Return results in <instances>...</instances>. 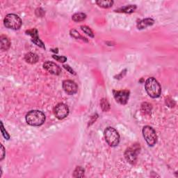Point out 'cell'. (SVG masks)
<instances>
[{"instance_id":"1","label":"cell","mask_w":178,"mask_h":178,"mask_svg":"<svg viewBox=\"0 0 178 178\" xmlns=\"http://www.w3.org/2000/svg\"><path fill=\"white\" fill-rule=\"evenodd\" d=\"M145 89L148 95L152 98H157L161 95V86L154 77H150L146 80L145 84Z\"/></svg>"},{"instance_id":"2","label":"cell","mask_w":178,"mask_h":178,"mask_svg":"<svg viewBox=\"0 0 178 178\" xmlns=\"http://www.w3.org/2000/svg\"><path fill=\"white\" fill-rule=\"evenodd\" d=\"M26 121L31 126H40L45 121V116L39 110H32L26 116Z\"/></svg>"},{"instance_id":"3","label":"cell","mask_w":178,"mask_h":178,"mask_svg":"<svg viewBox=\"0 0 178 178\" xmlns=\"http://www.w3.org/2000/svg\"><path fill=\"white\" fill-rule=\"evenodd\" d=\"M105 138L110 146L116 147L119 144L120 135L114 127H109L105 130Z\"/></svg>"},{"instance_id":"4","label":"cell","mask_w":178,"mask_h":178,"mask_svg":"<svg viewBox=\"0 0 178 178\" xmlns=\"http://www.w3.org/2000/svg\"><path fill=\"white\" fill-rule=\"evenodd\" d=\"M5 27L11 30H18L22 25V20L18 15L10 13L6 15L4 20Z\"/></svg>"},{"instance_id":"5","label":"cell","mask_w":178,"mask_h":178,"mask_svg":"<svg viewBox=\"0 0 178 178\" xmlns=\"http://www.w3.org/2000/svg\"><path fill=\"white\" fill-rule=\"evenodd\" d=\"M143 135L145 141L150 146H153L157 141V136L154 129L150 126H145L143 128Z\"/></svg>"},{"instance_id":"6","label":"cell","mask_w":178,"mask_h":178,"mask_svg":"<svg viewBox=\"0 0 178 178\" xmlns=\"http://www.w3.org/2000/svg\"><path fill=\"white\" fill-rule=\"evenodd\" d=\"M140 145L139 144H134L132 146L128 148L127 150L125 151V157L129 163L132 164H134L137 162L138 154L140 152Z\"/></svg>"},{"instance_id":"7","label":"cell","mask_w":178,"mask_h":178,"mask_svg":"<svg viewBox=\"0 0 178 178\" xmlns=\"http://www.w3.org/2000/svg\"><path fill=\"white\" fill-rule=\"evenodd\" d=\"M54 112L55 116L58 119L62 120L68 116L69 108L68 106L63 104V103H59L54 107Z\"/></svg>"},{"instance_id":"8","label":"cell","mask_w":178,"mask_h":178,"mask_svg":"<svg viewBox=\"0 0 178 178\" xmlns=\"http://www.w3.org/2000/svg\"><path fill=\"white\" fill-rule=\"evenodd\" d=\"M114 96L119 104L126 105L129 97V91L127 90H114Z\"/></svg>"},{"instance_id":"9","label":"cell","mask_w":178,"mask_h":178,"mask_svg":"<svg viewBox=\"0 0 178 178\" xmlns=\"http://www.w3.org/2000/svg\"><path fill=\"white\" fill-rule=\"evenodd\" d=\"M63 89L67 95H72L77 92L78 86L72 80H65L63 82Z\"/></svg>"},{"instance_id":"10","label":"cell","mask_w":178,"mask_h":178,"mask_svg":"<svg viewBox=\"0 0 178 178\" xmlns=\"http://www.w3.org/2000/svg\"><path fill=\"white\" fill-rule=\"evenodd\" d=\"M43 68L54 75H59L61 73V67L51 61H46L43 63Z\"/></svg>"},{"instance_id":"11","label":"cell","mask_w":178,"mask_h":178,"mask_svg":"<svg viewBox=\"0 0 178 178\" xmlns=\"http://www.w3.org/2000/svg\"><path fill=\"white\" fill-rule=\"evenodd\" d=\"M27 34L30 35L32 37V42H33L34 43H35V45H37V46H39L42 48H44L45 49V45L43 44V42H42L40 39H39V37H38V31L35 30V29H33V30H29L27 31Z\"/></svg>"},{"instance_id":"12","label":"cell","mask_w":178,"mask_h":178,"mask_svg":"<svg viewBox=\"0 0 178 178\" xmlns=\"http://www.w3.org/2000/svg\"><path fill=\"white\" fill-rule=\"evenodd\" d=\"M154 23V20L152 18H146L144 20H142L137 24V28L138 30H143V29L147 28L148 27L153 25Z\"/></svg>"},{"instance_id":"13","label":"cell","mask_w":178,"mask_h":178,"mask_svg":"<svg viewBox=\"0 0 178 178\" xmlns=\"http://www.w3.org/2000/svg\"><path fill=\"white\" fill-rule=\"evenodd\" d=\"M24 59L27 63H30V64H34V63L38 62V56L36 54L30 52L25 55Z\"/></svg>"},{"instance_id":"14","label":"cell","mask_w":178,"mask_h":178,"mask_svg":"<svg viewBox=\"0 0 178 178\" xmlns=\"http://www.w3.org/2000/svg\"><path fill=\"white\" fill-rule=\"evenodd\" d=\"M11 46V42L8 38L5 35L1 36V50H8Z\"/></svg>"},{"instance_id":"15","label":"cell","mask_w":178,"mask_h":178,"mask_svg":"<svg viewBox=\"0 0 178 178\" xmlns=\"http://www.w3.org/2000/svg\"><path fill=\"white\" fill-rule=\"evenodd\" d=\"M137 9V6L136 5H129L126 6L123 8H121L116 10V12H121V13H132L135 11Z\"/></svg>"},{"instance_id":"16","label":"cell","mask_w":178,"mask_h":178,"mask_svg":"<svg viewBox=\"0 0 178 178\" xmlns=\"http://www.w3.org/2000/svg\"><path fill=\"white\" fill-rule=\"evenodd\" d=\"M96 4H98L100 7L104 8H109L111 7L114 4V2L111 0H106V1H97Z\"/></svg>"},{"instance_id":"17","label":"cell","mask_w":178,"mask_h":178,"mask_svg":"<svg viewBox=\"0 0 178 178\" xmlns=\"http://www.w3.org/2000/svg\"><path fill=\"white\" fill-rule=\"evenodd\" d=\"M152 106L148 102H144L141 105V112L145 115H149L151 114Z\"/></svg>"},{"instance_id":"18","label":"cell","mask_w":178,"mask_h":178,"mask_svg":"<svg viewBox=\"0 0 178 178\" xmlns=\"http://www.w3.org/2000/svg\"><path fill=\"white\" fill-rule=\"evenodd\" d=\"M86 18V15L83 13H77L74 14L72 17L73 20L74 22H81L85 20Z\"/></svg>"},{"instance_id":"19","label":"cell","mask_w":178,"mask_h":178,"mask_svg":"<svg viewBox=\"0 0 178 178\" xmlns=\"http://www.w3.org/2000/svg\"><path fill=\"white\" fill-rule=\"evenodd\" d=\"M84 176V169L81 166H77L74 170L73 177H82Z\"/></svg>"},{"instance_id":"20","label":"cell","mask_w":178,"mask_h":178,"mask_svg":"<svg viewBox=\"0 0 178 178\" xmlns=\"http://www.w3.org/2000/svg\"><path fill=\"white\" fill-rule=\"evenodd\" d=\"M100 106H101L103 111H108L110 109V105L106 99L103 98L101 100V101H100Z\"/></svg>"},{"instance_id":"21","label":"cell","mask_w":178,"mask_h":178,"mask_svg":"<svg viewBox=\"0 0 178 178\" xmlns=\"http://www.w3.org/2000/svg\"><path fill=\"white\" fill-rule=\"evenodd\" d=\"M70 35H72V36L74 38H76V39H82V40H84L86 42H88V40H86V38H85L84 37L82 36L79 33L78 31H77L76 30H72L70 31Z\"/></svg>"},{"instance_id":"22","label":"cell","mask_w":178,"mask_h":178,"mask_svg":"<svg viewBox=\"0 0 178 178\" xmlns=\"http://www.w3.org/2000/svg\"><path fill=\"white\" fill-rule=\"evenodd\" d=\"M81 30H82L86 34L89 35L90 37L91 38L94 37V34H93L92 30H90L89 27H87V26H81Z\"/></svg>"},{"instance_id":"23","label":"cell","mask_w":178,"mask_h":178,"mask_svg":"<svg viewBox=\"0 0 178 178\" xmlns=\"http://www.w3.org/2000/svg\"><path fill=\"white\" fill-rule=\"evenodd\" d=\"M53 59H55L57 61H59V62L61 63H64L66 62L67 61V58L66 57H63V56H57V55H53L52 56Z\"/></svg>"},{"instance_id":"24","label":"cell","mask_w":178,"mask_h":178,"mask_svg":"<svg viewBox=\"0 0 178 178\" xmlns=\"http://www.w3.org/2000/svg\"><path fill=\"white\" fill-rule=\"evenodd\" d=\"M1 131H2V133L3 136H4V137L6 139H7V140H8V139L10 138V136L8 135L7 132L5 131L4 127V125H3L2 122H1Z\"/></svg>"},{"instance_id":"25","label":"cell","mask_w":178,"mask_h":178,"mask_svg":"<svg viewBox=\"0 0 178 178\" xmlns=\"http://www.w3.org/2000/svg\"><path fill=\"white\" fill-rule=\"evenodd\" d=\"M63 67L65 69H66L67 71H68V72L70 73V74H75V73H74V71L71 68V67H70L68 65H64L63 66Z\"/></svg>"},{"instance_id":"26","label":"cell","mask_w":178,"mask_h":178,"mask_svg":"<svg viewBox=\"0 0 178 178\" xmlns=\"http://www.w3.org/2000/svg\"><path fill=\"white\" fill-rule=\"evenodd\" d=\"M1 152H2V154H1V157H0V160H2L3 159H4V156H5V150H4V148L3 146V145L1 144Z\"/></svg>"}]
</instances>
